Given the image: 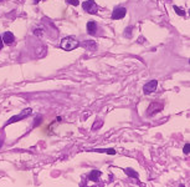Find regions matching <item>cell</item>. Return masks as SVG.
Segmentation results:
<instances>
[{"instance_id": "cell-15", "label": "cell", "mask_w": 190, "mask_h": 187, "mask_svg": "<svg viewBox=\"0 0 190 187\" xmlns=\"http://www.w3.org/2000/svg\"><path fill=\"white\" fill-rule=\"evenodd\" d=\"M101 126H102V120H97L96 121V124L93 125V127H92V129H93V130H97V127H101Z\"/></svg>"}, {"instance_id": "cell-13", "label": "cell", "mask_w": 190, "mask_h": 187, "mask_svg": "<svg viewBox=\"0 0 190 187\" xmlns=\"http://www.w3.org/2000/svg\"><path fill=\"white\" fill-rule=\"evenodd\" d=\"M174 10L177 11V14L178 15H180V16H184L185 15V11L183 10V9H180V8H178L177 5H174Z\"/></svg>"}, {"instance_id": "cell-4", "label": "cell", "mask_w": 190, "mask_h": 187, "mask_svg": "<svg viewBox=\"0 0 190 187\" xmlns=\"http://www.w3.org/2000/svg\"><path fill=\"white\" fill-rule=\"evenodd\" d=\"M157 86H158V81L157 80H152L149 82H147L144 86H143V92L145 94V95H149V94L154 92L157 90Z\"/></svg>"}, {"instance_id": "cell-14", "label": "cell", "mask_w": 190, "mask_h": 187, "mask_svg": "<svg viewBox=\"0 0 190 187\" xmlns=\"http://www.w3.org/2000/svg\"><path fill=\"white\" fill-rule=\"evenodd\" d=\"M183 152L185 153V155H189L190 153V143L188 142V143H185L184 145V148H183Z\"/></svg>"}, {"instance_id": "cell-11", "label": "cell", "mask_w": 190, "mask_h": 187, "mask_svg": "<svg viewBox=\"0 0 190 187\" xmlns=\"http://www.w3.org/2000/svg\"><path fill=\"white\" fill-rule=\"evenodd\" d=\"M126 174H127L129 177H133V179H138V174L133 170V168H127V170H126Z\"/></svg>"}, {"instance_id": "cell-9", "label": "cell", "mask_w": 190, "mask_h": 187, "mask_svg": "<svg viewBox=\"0 0 190 187\" xmlns=\"http://www.w3.org/2000/svg\"><path fill=\"white\" fill-rule=\"evenodd\" d=\"M96 30H97V24L95 21H88L87 22V31H88V34L95 35Z\"/></svg>"}, {"instance_id": "cell-7", "label": "cell", "mask_w": 190, "mask_h": 187, "mask_svg": "<svg viewBox=\"0 0 190 187\" xmlns=\"http://www.w3.org/2000/svg\"><path fill=\"white\" fill-rule=\"evenodd\" d=\"M14 41H15V36H14L13 32L10 31H8L5 32V34L3 35V43L4 44H6V45H11Z\"/></svg>"}, {"instance_id": "cell-18", "label": "cell", "mask_w": 190, "mask_h": 187, "mask_svg": "<svg viewBox=\"0 0 190 187\" xmlns=\"http://www.w3.org/2000/svg\"><path fill=\"white\" fill-rule=\"evenodd\" d=\"M132 27H129V29H126V36H128V37H131V35H132Z\"/></svg>"}, {"instance_id": "cell-21", "label": "cell", "mask_w": 190, "mask_h": 187, "mask_svg": "<svg viewBox=\"0 0 190 187\" xmlns=\"http://www.w3.org/2000/svg\"><path fill=\"white\" fill-rule=\"evenodd\" d=\"M0 147H1V143H0Z\"/></svg>"}, {"instance_id": "cell-16", "label": "cell", "mask_w": 190, "mask_h": 187, "mask_svg": "<svg viewBox=\"0 0 190 187\" xmlns=\"http://www.w3.org/2000/svg\"><path fill=\"white\" fill-rule=\"evenodd\" d=\"M66 3L67 4H71V5H73V6L78 5V0H66Z\"/></svg>"}, {"instance_id": "cell-6", "label": "cell", "mask_w": 190, "mask_h": 187, "mask_svg": "<svg viewBox=\"0 0 190 187\" xmlns=\"http://www.w3.org/2000/svg\"><path fill=\"white\" fill-rule=\"evenodd\" d=\"M161 109H163V104H160V105L158 106V101H153L152 104H150V106L148 107V110H147V114L149 115V116H152V115H154L155 112L160 111Z\"/></svg>"}, {"instance_id": "cell-8", "label": "cell", "mask_w": 190, "mask_h": 187, "mask_svg": "<svg viewBox=\"0 0 190 187\" xmlns=\"http://www.w3.org/2000/svg\"><path fill=\"white\" fill-rule=\"evenodd\" d=\"M83 46H85L86 49H88V50H92V51L97 50V44L95 43L93 40H86V41H83Z\"/></svg>"}, {"instance_id": "cell-10", "label": "cell", "mask_w": 190, "mask_h": 187, "mask_svg": "<svg viewBox=\"0 0 190 187\" xmlns=\"http://www.w3.org/2000/svg\"><path fill=\"white\" fill-rule=\"evenodd\" d=\"M100 176H101V171L93 170V171H91V174L88 175V180H90V181H97Z\"/></svg>"}, {"instance_id": "cell-20", "label": "cell", "mask_w": 190, "mask_h": 187, "mask_svg": "<svg viewBox=\"0 0 190 187\" xmlns=\"http://www.w3.org/2000/svg\"><path fill=\"white\" fill-rule=\"evenodd\" d=\"M34 1H35V3H39V1H40V0H34Z\"/></svg>"}, {"instance_id": "cell-22", "label": "cell", "mask_w": 190, "mask_h": 187, "mask_svg": "<svg viewBox=\"0 0 190 187\" xmlns=\"http://www.w3.org/2000/svg\"><path fill=\"white\" fill-rule=\"evenodd\" d=\"M1 1H3V0H0V3H1Z\"/></svg>"}, {"instance_id": "cell-19", "label": "cell", "mask_w": 190, "mask_h": 187, "mask_svg": "<svg viewBox=\"0 0 190 187\" xmlns=\"http://www.w3.org/2000/svg\"><path fill=\"white\" fill-rule=\"evenodd\" d=\"M3 46H4V43H3V37L0 36V49H3Z\"/></svg>"}, {"instance_id": "cell-12", "label": "cell", "mask_w": 190, "mask_h": 187, "mask_svg": "<svg viewBox=\"0 0 190 187\" xmlns=\"http://www.w3.org/2000/svg\"><path fill=\"white\" fill-rule=\"evenodd\" d=\"M93 152H104V153H109V155H114L116 150L114 148H108V150H93Z\"/></svg>"}, {"instance_id": "cell-5", "label": "cell", "mask_w": 190, "mask_h": 187, "mask_svg": "<svg viewBox=\"0 0 190 187\" xmlns=\"http://www.w3.org/2000/svg\"><path fill=\"white\" fill-rule=\"evenodd\" d=\"M126 14H127L126 8H116L112 13V19L113 20H119V19H123L126 16Z\"/></svg>"}, {"instance_id": "cell-2", "label": "cell", "mask_w": 190, "mask_h": 187, "mask_svg": "<svg viewBox=\"0 0 190 187\" xmlns=\"http://www.w3.org/2000/svg\"><path fill=\"white\" fill-rule=\"evenodd\" d=\"M82 8L88 14H97V11H98V5L93 0H86L85 3H82Z\"/></svg>"}, {"instance_id": "cell-17", "label": "cell", "mask_w": 190, "mask_h": 187, "mask_svg": "<svg viewBox=\"0 0 190 187\" xmlns=\"http://www.w3.org/2000/svg\"><path fill=\"white\" fill-rule=\"evenodd\" d=\"M34 34L36 36H41V35H42V30H41V29H35L34 30Z\"/></svg>"}, {"instance_id": "cell-1", "label": "cell", "mask_w": 190, "mask_h": 187, "mask_svg": "<svg viewBox=\"0 0 190 187\" xmlns=\"http://www.w3.org/2000/svg\"><path fill=\"white\" fill-rule=\"evenodd\" d=\"M81 44L78 43V40L76 39L75 36H67V37H63V39L61 40V44H60V46L66 50V51H71V50H75L76 48H78Z\"/></svg>"}, {"instance_id": "cell-3", "label": "cell", "mask_w": 190, "mask_h": 187, "mask_svg": "<svg viewBox=\"0 0 190 187\" xmlns=\"http://www.w3.org/2000/svg\"><path fill=\"white\" fill-rule=\"evenodd\" d=\"M31 112H32V110L31 109H25L24 111L21 112L20 115H15V116H13V117L8 121V122L5 124V126L6 125H9V124H14V122H17V121H21V120H24V119H26L27 116H30L31 115Z\"/></svg>"}]
</instances>
